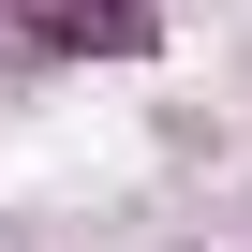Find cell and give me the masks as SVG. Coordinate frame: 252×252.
<instances>
[{
    "label": "cell",
    "instance_id": "1",
    "mask_svg": "<svg viewBox=\"0 0 252 252\" xmlns=\"http://www.w3.org/2000/svg\"><path fill=\"white\" fill-rule=\"evenodd\" d=\"M45 60H163V0H30Z\"/></svg>",
    "mask_w": 252,
    "mask_h": 252
}]
</instances>
